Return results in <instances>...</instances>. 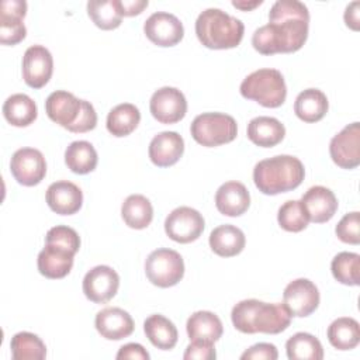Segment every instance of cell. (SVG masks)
<instances>
[{
    "mask_svg": "<svg viewBox=\"0 0 360 360\" xmlns=\"http://www.w3.org/2000/svg\"><path fill=\"white\" fill-rule=\"evenodd\" d=\"M291 314L284 304H269L255 298L239 301L231 312V319L242 333L276 335L291 323Z\"/></svg>",
    "mask_w": 360,
    "mask_h": 360,
    "instance_id": "6da1fadb",
    "label": "cell"
},
{
    "mask_svg": "<svg viewBox=\"0 0 360 360\" xmlns=\"http://www.w3.org/2000/svg\"><path fill=\"white\" fill-rule=\"evenodd\" d=\"M305 176L302 162L291 155H277L263 159L253 169L255 186L267 195H276L297 188Z\"/></svg>",
    "mask_w": 360,
    "mask_h": 360,
    "instance_id": "7a4b0ae2",
    "label": "cell"
},
{
    "mask_svg": "<svg viewBox=\"0 0 360 360\" xmlns=\"http://www.w3.org/2000/svg\"><path fill=\"white\" fill-rule=\"evenodd\" d=\"M243 32V22L221 8H207L195 21L197 38L210 49L235 48L240 44Z\"/></svg>",
    "mask_w": 360,
    "mask_h": 360,
    "instance_id": "3957f363",
    "label": "cell"
},
{
    "mask_svg": "<svg viewBox=\"0 0 360 360\" xmlns=\"http://www.w3.org/2000/svg\"><path fill=\"white\" fill-rule=\"evenodd\" d=\"M269 22L280 31L285 53L301 49L308 38L309 13L298 0H277L269 11Z\"/></svg>",
    "mask_w": 360,
    "mask_h": 360,
    "instance_id": "277c9868",
    "label": "cell"
},
{
    "mask_svg": "<svg viewBox=\"0 0 360 360\" xmlns=\"http://www.w3.org/2000/svg\"><path fill=\"white\" fill-rule=\"evenodd\" d=\"M240 94L248 100H255L263 107L277 108L287 97L284 77L277 69H259L248 75L240 83Z\"/></svg>",
    "mask_w": 360,
    "mask_h": 360,
    "instance_id": "5b68a950",
    "label": "cell"
},
{
    "mask_svg": "<svg viewBox=\"0 0 360 360\" xmlns=\"http://www.w3.org/2000/svg\"><path fill=\"white\" fill-rule=\"evenodd\" d=\"M193 139L207 148L229 143L236 138L238 125L233 117L224 112H204L197 115L190 127Z\"/></svg>",
    "mask_w": 360,
    "mask_h": 360,
    "instance_id": "8992f818",
    "label": "cell"
},
{
    "mask_svg": "<svg viewBox=\"0 0 360 360\" xmlns=\"http://www.w3.org/2000/svg\"><path fill=\"white\" fill-rule=\"evenodd\" d=\"M148 280L158 287L176 285L184 276V262L179 252L167 248L153 250L145 262Z\"/></svg>",
    "mask_w": 360,
    "mask_h": 360,
    "instance_id": "52a82bcc",
    "label": "cell"
},
{
    "mask_svg": "<svg viewBox=\"0 0 360 360\" xmlns=\"http://www.w3.org/2000/svg\"><path fill=\"white\" fill-rule=\"evenodd\" d=\"M205 226L202 215L191 207L174 208L165 219L166 235L179 243H190L200 238Z\"/></svg>",
    "mask_w": 360,
    "mask_h": 360,
    "instance_id": "ba28073f",
    "label": "cell"
},
{
    "mask_svg": "<svg viewBox=\"0 0 360 360\" xmlns=\"http://www.w3.org/2000/svg\"><path fill=\"white\" fill-rule=\"evenodd\" d=\"M149 110L153 118L159 122L176 124L184 118L187 112V101L179 89L165 86L152 94Z\"/></svg>",
    "mask_w": 360,
    "mask_h": 360,
    "instance_id": "9c48e42d",
    "label": "cell"
},
{
    "mask_svg": "<svg viewBox=\"0 0 360 360\" xmlns=\"http://www.w3.org/2000/svg\"><path fill=\"white\" fill-rule=\"evenodd\" d=\"M10 170L13 177L22 186H37L46 174L44 155L34 148H21L11 156Z\"/></svg>",
    "mask_w": 360,
    "mask_h": 360,
    "instance_id": "30bf717a",
    "label": "cell"
},
{
    "mask_svg": "<svg viewBox=\"0 0 360 360\" xmlns=\"http://www.w3.org/2000/svg\"><path fill=\"white\" fill-rule=\"evenodd\" d=\"M283 304L291 316H308L319 305L318 287L308 278L292 280L284 288Z\"/></svg>",
    "mask_w": 360,
    "mask_h": 360,
    "instance_id": "8fae6325",
    "label": "cell"
},
{
    "mask_svg": "<svg viewBox=\"0 0 360 360\" xmlns=\"http://www.w3.org/2000/svg\"><path fill=\"white\" fill-rule=\"evenodd\" d=\"M332 160L342 169H354L360 165V125L353 122L336 134L329 143Z\"/></svg>",
    "mask_w": 360,
    "mask_h": 360,
    "instance_id": "7c38bea8",
    "label": "cell"
},
{
    "mask_svg": "<svg viewBox=\"0 0 360 360\" xmlns=\"http://www.w3.org/2000/svg\"><path fill=\"white\" fill-rule=\"evenodd\" d=\"M143 32L146 38L158 46H173L183 39L184 28L174 14L156 11L146 18Z\"/></svg>",
    "mask_w": 360,
    "mask_h": 360,
    "instance_id": "4fadbf2b",
    "label": "cell"
},
{
    "mask_svg": "<svg viewBox=\"0 0 360 360\" xmlns=\"http://www.w3.org/2000/svg\"><path fill=\"white\" fill-rule=\"evenodd\" d=\"M120 276L110 266H96L89 270L83 278V292L84 295L96 302L104 304L110 301L118 291Z\"/></svg>",
    "mask_w": 360,
    "mask_h": 360,
    "instance_id": "5bb4252c",
    "label": "cell"
},
{
    "mask_svg": "<svg viewBox=\"0 0 360 360\" xmlns=\"http://www.w3.org/2000/svg\"><path fill=\"white\" fill-rule=\"evenodd\" d=\"M53 72L51 52L42 45L27 48L22 56V79L32 89L44 87Z\"/></svg>",
    "mask_w": 360,
    "mask_h": 360,
    "instance_id": "9a60e30c",
    "label": "cell"
},
{
    "mask_svg": "<svg viewBox=\"0 0 360 360\" xmlns=\"http://www.w3.org/2000/svg\"><path fill=\"white\" fill-rule=\"evenodd\" d=\"M82 103L83 100H79L75 94L65 90H56L48 96L45 111L53 122L69 131L80 115Z\"/></svg>",
    "mask_w": 360,
    "mask_h": 360,
    "instance_id": "2e32d148",
    "label": "cell"
},
{
    "mask_svg": "<svg viewBox=\"0 0 360 360\" xmlns=\"http://www.w3.org/2000/svg\"><path fill=\"white\" fill-rule=\"evenodd\" d=\"M97 332L108 340H121L134 332V319L131 315L117 307H107L96 315Z\"/></svg>",
    "mask_w": 360,
    "mask_h": 360,
    "instance_id": "e0dca14e",
    "label": "cell"
},
{
    "mask_svg": "<svg viewBox=\"0 0 360 360\" xmlns=\"http://www.w3.org/2000/svg\"><path fill=\"white\" fill-rule=\"evenodd\" d=\"M149 159L159 167H169L179 162L184 152V141L174 131H163L155 135L149 143Z\"/></svg>",
    "mask_w": 360,
    "mask_h": 360,
    "instance_id": "ac0fdd59",
    "label": "cell"
},
{
    "mask_svg": "<svg viewBox=\"0 0 360 360\" xmlns=\"http://www.w3.org/2000/svg\"><path fill=\"white\" fill-rule=\"evenodd\" d=\"M46 202L53 212L59 215H72L82 208L83 193L75 183L59 180L48 187Z\"/></svg>",
    "mask_w": 360,
    "mask_h": 360,
    "instance_id": "d6986e66",
    "label": "cell"
},
{
    "mask_svg": "<svg viewBox=\"0 0 360 360\" xmlns=\"http://www.w3.org/2000/svg\"><path fill=\"white\" fill-rule=\"evenodd\" d=\"M73 257V252L53 243H45V248L38 255V270L46 278H63L72 270Z\"/></svg>",
    "mask_w": 360,
    "mask_h": 360,
    "instance_id": "ffe728a7",
    "label": "cell"
},
{
    "mask_svg": "<svg viewBox=\"0 0 360 360\" xmlns=\"http://www.w3.org/2000/svg\"><path fill=\"white\" fill-rule=\"evenodd\" d=\"M301 202L304 204L309 221L315 224H323L333 218L338 210V200L332 190L323 186H314L307 190L302 195Z\"/></svg>",
    "mask_w": 360,
    "mask_h": 360,
    "instance_id": "44dd1931",
    "label": "cell"
},
{
    "mask_svg": "<svg viewBox=\"0 0 360 360\" xmlns=\"http://www.w3.org/2000/svg\"><path fill=\"white\" fill-rule=\"evenodd\" d=\"M217 210L226 217H239L250 205V195L240 181L224 183L215 194Z\"/></svg>",
    "mask_w": 360,
    "mask_h": 360,
    "instance_id": "7402d4cb",
    "label": "cell"
},
{
    "mask_svg": "<svg viewBox=\"0 0 360 360\" xmlns=\"http://www.w3.org/2000/svg\"><path fill=\"white\" fill-rule=\"evenodd\" d=\"M245 233L235 225H219L210 233V248L221 257L239 255L245 248Z\"/></svg>",
    "mask_w": 360,
    "mask_h": 360,
    "instance_id": "603a6c76",
    "label": "cell"
},
{
    "mask_svg": "<svg viewBox=\"0 0 360 360\" xmlns=\"http://www.w3.org/2000/svg\"><path fill=\"white\" fill-rule=\"evenodd\" d=\"M284 135V125L274 117L260 115L250 120L248 124V138L262 148L276 146L283 141Z\"/></svg>",
    "mask_w": 360,
    "mask_h": 360,
    "instance_id": "cb8c5ba5",
    "label": "cell"
},
{
    "mask_svg": "<svg viewBox=\"0 0 360 360\" xmlns=\"http://www.w3.org/2000/svg\"><path fill=\"white\" fill-rule=\"evenodd\" d=\"M186 329L190 340H204L212 343L217 342L224 332L221 319L211 311L194 312L187 319Z\"/></svg>",
    "mask_w": 360,
    "mask_h": 360,
    "instance_id": "d4e9b609",
    "label": "cell"
},
{
    "mask_svg": "<svg viewBox=\"0 0 360 360\" xmlns=\"http://www.w3.org/2000/svg\"><path fill=\"white\" fill-rule=\"evenodd\" d=\"M328 98L319 89L302 90L294 103V112L304 122H316L322 120L328 112Z\"/></svg>",
    "mask_w": 360,
    "mask_h": 360,
    "instance_id": "484cf974",
    "label": "cell"
},
{
    "mask_svg": "<svg viewBox=\"0 0 360 360\" xmlns=\"http://www.w3.org/2000/svg\"><path fill=\"white\" fill-rule=\"evenodd\" d=\"M143 332L149 342L160 350L173 349L179 338L174 323L160 314L150 315L149 318L145 319Z\"/></svg>",
    "mask_w": 360,
    "mask_h": 360,
    "instance_id": "4316f807",
    "label": "cell"
},
{
    "mask_svg": "<svg viewBox=\"0 0 360 360\" xmlns=\"http://www.w3.org/2000/svg\"><path fill=\"white\" fill-rule=\"evenodd\" d=\"M3 115L14 127H28L37 120L38 110L35 101L30 96L15 93L4 101Z\"/></svg>",
    "mask_w": 360,
    "mask_h": 360,
    "instance_id": "83f0119b",
    "label": "cell"
},
{
    "mask_svg": "<svg viewBox=\"0 0 360 360\" xmlns=\"http://www.w3.org/2000/svg\"><path fill=\"white\" fill-rule=\"evenodd\" d=\"M124 222L132 229H143L153 219V208L150 201L142 194H131L121 207Z\"/></svg>",
    "mask_w": 360,
    "mask_h": 360,
    "instance_id": "f1b7e54d",
    "label": "cell"
},
{
    "mask_svg": "<svg viewBox=\"0 0 360 360\" xmlns=\"http://www.w3.org/2000/svg\"><path fill=\"white\" fill-rule=\"evenodd\" d=\"M328 340L338 350H352L360 342V326L353 318L335 319L328 328Z\"/></svg>",
    "mask_w": 360,
    "mask_h": 360,
    "instance_id": "f546056e",
    "label": "cell"
},
{
    "mask_svg": "<svg viewBox=\"0 0 360 360\" xmlns=\"http://www.w3.org/2000/svg\"><path fill=\"white\" fill-rule=\"evenodd\" d=\"M97 152L87 141H75L65 150V163L76 174H87L97 166Z\"/></svg>",
    "mask_w": 360,
    "mask_h": 360,
    "instance_id": "4dcf8cb0",
    "label": "cell"
},
{
    "mask_svg": "<svg viewBox=\"0 0 360 360\" xmlns=\"http://www.w3.org/2000/svg\"><path fill=\"white\" fill-rule=\"evenodd\" d=\"M141 112L138 107L131 103L115 105L107 115V129L114 136H127L138 127Z\"/></svg>",
    "mask_w": 360,
    "mask_h": 360,
    "instance_id": "1f68e13d",
    "label": "cell"
},
{
    "mask_svg": "<svg viewBox=\"0 0 360 360\" xmlns=\"http://www.w3.org/2000/svg\"><path fill=\"white\" fill-rule=\"evenodd\" d=\"M87 14L101 30H115L121 25L122 11L120 0H90Z\"/></svg>",
    "mask_w": 360,
    "mask_h": 360,
    "instance_id": "d6a6232c",
    "label": "cell"
},
{
    "mask_svg": "<svg viewBox=\"0 0 360 360\" xmlns=\"http://www.w3.org/2000/svg\"><path fill=\"white\" fill-rule=\"evenodd\" d=\"M287 357L290 360H322L323 349L321 342L311 333L298 332L285 343Z\"/></svg>",
    "mask_w": 360,
    "mask_h": 360,
    "instance_id": "836d02e7",
    "label": "cell"
},
{
    "mask_svg": "<svg viewBox=\"0 0 360 360\" xmlns=\"http://www.w3.org/2000/svg\"><path fill=\"white\" fill-rule=\"evenodd\" d=\"M11 356L14 360H44L46 346L37 335L31 332H18L10 342Z\"/></svg>",
    "mask_w": 360,
    "mask_h": 360,
    "instance_id": "e575fe53",
    "label": "cell"
},
{
    "mask_svg": "<svg viewBox=\"0 0 360 360\" xmlns=\"http://www.w3.org/2000/svg\"><path fill=\"white\" fill-rule=\"evenodd\" d=\"M330 270L333 277L345 285L360 284V256L357 253H338L330 263Z\"/></svg>",
    "mask_w": 360,
    "mask_h": 360,
    "instance_id": "d590c367",
    "label": "cell"
},
{
    "mask_svg": "<svg viewBox=\"0 0 360 360\" xmlns=\"http://www.w3.org/2000/svg\"><path fill=\"white\" fill-rule=\"evenodd\" d=\"M277 221L284 231L301 232L308 226L309 217L301 200H288L278 208Z\"/></svg>",
    "mask_w": 360,
    "mask_h": 360,
    "instance_id": "8d00e7d4",
    "label": "cell"
},
{
    "mask_svg": "<svg viewBox=\"0 0 360 360\" xmlns=\"http://www.w3.org/2000/svg\"><path fill=\"white\" fill-rule=\"evenodd\" d=\"M24 18L0 14V42L3 45H15L27 35Z\"/></svg>",
    "mask_w": 360,
    "mask_h": 360,
    "instance_id": "74e56055",
    "label": "cell"
},
{
    "mask_svg": "<svg viewBox=\"0 0 360 360\" xmlns=\"http://www.w3.org/2000/svg\"><path fill=\"white\" fill-rule=\"evenodd\" d=\"M45 243H53V245L62 246L76 255L80 248V238L73 228L66 225H56L46 232Z\"/></svg>",
    "mask_w": 360,
    "mask_h": 360,
    "instance_id": "f35d334b",
    "label": "cell"
},
{
    "mask_svg": "<svg viewBox=\"0 0 360 360\" xmlns=\"http://www.w3.org/2000/svg\"><path fill=\"white\" fill-rule=\"evenodd\" d=\"M360 224V218H359V212L353 211L346 214L336 225V236L345 242V243H350V245H359L360 243V232H359V225Z\"/></svg>",
    "mask_w": 360,
    "mask_h": 360,
    "instance_id": "ab89813d",
    "label": "cell"
},
{
    "mask_svg": "<svg viewBox=\"0 0 360 360\" xmlns=\"http://www.w3.org/2000/svg\"><path fill=\"white\" fill-rule=\"evenodd\" d=\"M96 125H97V112L89 101L83 100L80 115L69 131L76 132V134H82V132H87V131L94 129Z\"/></svg>",
    "mask_w": 360,
    "mask_h": 360,
    "instance_id": "60d3db41",
    "label": "cell"
},
{
    "mask_svg": "<svg viewBox=\"0 0 360 360\" xmlns=\"http://www.w3.org/2000/svg\"><path fill=\"white\" fill-rule=\"evenodd\" d=\"M215 357L217 353L214 343L204 340H191L183 354V359L186 360H214Z\"/></svg>",
    "mask_w": 360,
    "mask_h": 360,
    "instance_id": "b9f144b4",
    "label": "cell"
},
{
    "mask_svg": "<svg viewBox=\"0 0 360 360\" xmlns=\"http://www.w3.org/2000/svg\"><path fill=\"white\" fill-rule=\"evenodd\" d=\"M277 347L271 343H256L240 354L242 360H276Z\"/></svg>",
    "mask_w": 360,
    "mask_h": 360,
    "instance_id": "7bdbcfd3",
    "label": "cell"
},
{
    "mask_svg": "<svg viewBox=\"0 0 360 360\" xmlns=\"http://www.w3.org/2000/svg\"><path fill=\"white\" fill-rule=\"evenodd\" d=\"M118 360L131 359V360H149V353L139 343H127L120 347L117 356Z\"/></svg>",
    "mask_w": 360,
    "mask_h": 360,
    "instance_id": "ee69618b",
    "label": "cell"
},
{
    "mask_svg": "<svg viewBox=\"0 0 360 360\" xmlns=\"http://www.w3.org/2000/svg\"><path fill=\"white\" fill-rule=\"evenodd\" d=\"M0 14L24 18L27 14V3L24 0H4L1 3Z\"/></svg>",
    "mask_w": 360,
    "mask_h": 360,
    "instance_id": "f6af8a7d",
    "label": "cell"
},
{
    "mask_svg": "<svg viewBox=\"0 0 360 360\" xmlns=\"http://www.w3.org/2000/svg\"><path fill=\"white\" fill-rule=\"evenodd\" d=\"M122 15L132 17L142 13L148 7V0H120Z\"/></svg>",
    "mask_w": 360,
    "mask_h": 360,
    "instance_id": "bcb514c9",
    "label": "cell"
},
{
    "mask_svg": "<svg viewBox=\"0 0 360 360\" xmlns=\"http://www.w3.org/2000/svg\"><path fill=\"white\" fill-rule=\"evenodd\" d=\"M359 7H360V3L359 1H353L345 10V22H346L347 27H350L354 31L359 30V21H360Z\"/></svg>",
    "mask_w": 360,
    "mask_h": 360,
    "instance_id": "7dc6e473",
    "label": "cell"
},
{
    "mask_svg": "<svg viewBox=\"0 0 360 360\" xmlns=\"http://www.w3.org/2000/svg\"><path fill=\"white\" fill-rule=\"evenodd\" d=\"M262 3H263L262 0H253V1H246V0H240V1H238V0H233V1H232V6H233V7H236V8H239V10L249 11V10H253L255 7L260 6Z\"/></svg>",
    "mask_w": 360,
    "mask_h": 360,
    "instance_id": "c3c4849f",
    "label": "cell"
}]
</instances>
